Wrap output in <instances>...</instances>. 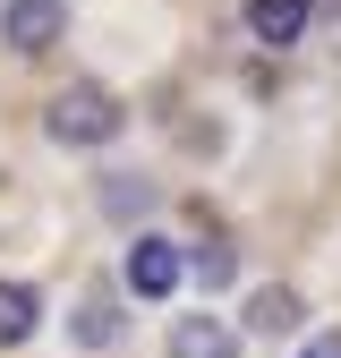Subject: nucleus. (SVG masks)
<instances>
[{
	"label": "nucleus",
	"mask_w": 341,
	"mask_h": 358,
	"mask_svg": "<svg viewBox=\"0 0 341 358\" xmlns=\"http://www.w3.org/2000/svg\"><path fill=\"white\" fill-rule=\"evenodd\" d=\"M43 128H52L60 145H111V137H119V103L103 94V85H68Z\"/></svg>",
	"instance_id": "nucleus-1"
},
{
	"label": "nucleus",
	"mask_w": 341,
	"mask_h": 358,
	"mask_svg": "<svg viewBox=\"0 0 341 358\" xmlns=\"http://www.w3.org/2000/svg\"><path fill=\"white\" fill-rule=\"evenodd\" d=\"M68 34V0H9L0 9V43L9 52H52Z\"/></svg>",
	"instance_id": "nucleus-2"
},
{
	"label": "nucleus",
	"mask_w": 341,
	"mask_h": 358,
	"mask_svg": "<svg viewBox=\"0 0 341 358\" xmlns=\"http://www.w3.org/2000/svg\"><path fill=\"white\" fill-rule=\"evenodd\" d=\"M128 290H137V299H170V290H180V248L137 239V248H128Z\"/></svg>",
	"instance_id": "nucleus-3"
},
{
	"label": "nucleus",
	"mask_w": 341,
	"mask_h": 358,
	"mask_svg": "<svg viewBox=\"0 0 341 358\" xmlns=\"http://www.w3.org/2000/svg\"><path fill=\"white\" fill-rule=\"evenodd\" d=\"M231 350H239V333L213 324V316H180L170 324V358H231Z\"/></svg>",
	"instance_id": "nucleus-4"
},
{
	"label": "nucleus",
	"mask_w": 341,
	"mask_h": 358,
	"mask_svg": "<svg viewBox=\"0 0 341 358\" xmlns=\"http://www.w3.org/2000/svg\"><path fill=\"white\" fill-rule=\"evenodd\" d=\"M247 26H256V43H298L307 34V0H247Z\"/></svg>",
	"instance_id": "nucleus-5"
},
{
	"label": "nucleus",
	"mask_w": 341,
	"mask_h": 358,
	"mask_svg": "<svg viewBox=\"0 0 341 358\" xmlns=\"http://www.w3.org/2000/svg\"><path fill=\"white\" fill-rule=\"evenodd\" d=\"M247 324L265 333V341L290 333V324H298V299H290V290H256V299H247Z\"/></svg>",
	"instance_id": "nucleus-6"
},
{
	"label": "nucleus",
	"mask_w": 341,
	"mask_h": 358,
	"mask_svg": "<svg viewBox=\"0 0 341 358\" xmlns=\"http://www.w3.org/2000/svg\"><path fill=\"white\" fill-rule=\"evenodd\" d=\"M77 341H85V350H111V341H119V307H111V299H85V307H77Z\"/></svg>",
	"instance_id": "nucleus-7"
},
{
	"label": "nucleus",
	"mask_w": 341,
	"mask_h": 358,
	"mask_svg": "<svg viewBox=\"0 0 341 358\" xmlns=\"http://www.w3.org/2000/svg\"><path fill=\"white\" fill-rule=\"evenodd\" d=\"M26 333H34V290L0 282V341H26Z\"/></svg>",
	"instance_id": "nucleus-8"
},
{
	"label": "nucleus",
	"mask_w": 341,
	"mask_h": 358,
	"mask_svg": "<svg viewBox=\"0 0 341 358\" xmlns=\"http://www.w3.org/2000/svg\"><path fill=\"white\" fill-rule=\"evenodd\" d=\"M196 273H205V290H222V282L239 273V256H231V248H196Z\"/></svg>",
	"instance_id": "nucleus-9"
},
{
	"label": "nucleus",
	"mask_w": 341,
	"mask_h": 358,
	"mask_svg": "<svg viewBox=\"0 0 341 358\" xmlns=\"http://www.w3.org/2000/svg\"><path fill=\"white\" fill-rule=\"evenodd\" d=\"M298 358H341V333H324V341H307Z\"/></svg>",
	"instance_id": "nucleus-10"
}]
</instances>
